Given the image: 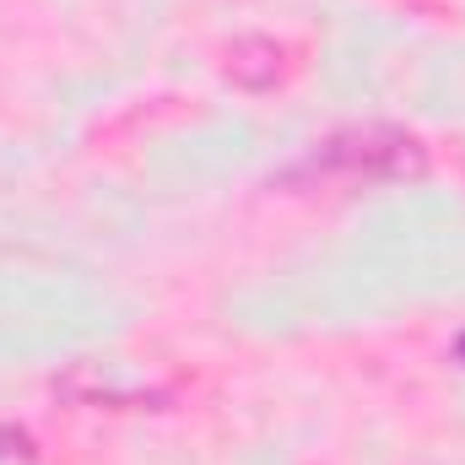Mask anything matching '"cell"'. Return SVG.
<instances>
[{
    "label": "cell",
    "instance_id": "obj_2",
    "mask_svg": "<svg viewBox=\"0 0 465 465\" xmlns=\"http://www.w3.org/2000/svg\"><path fill=\"white\" fill-rule=\"evenodd\" d=\"M460 362H465V336H460Z\"/></svg>",
    "mask_w": 465,
    "mask_h": 465
},
{
    "label": "cell",
    "instance_id": "obj_1",
    "mask_svg": "<svg viewBox=\"0 0 465 465\" xmlns=\"http://www.w3.org/2000/svg\"><path fill=\"white\" fill-rule=\"evenodd\" d=\"M298 173H341L347 184H379V179H417L422 173V146L395 130H347L325 141Z\"/></svg>",
    "mask_w": 465,
    "mask_h": 465
}]
</instances>
